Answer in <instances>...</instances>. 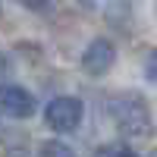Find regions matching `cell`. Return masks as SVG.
<instances>
[{"instance_id":"cell-1","label":"cell","mask_w":157,"mask_h":157,"mask_svg":"<svg viewBox=\"0 0 157 157\" xmlns=\"http://www.w3.org/2000/svg\"><path fill=\"white\" fill-rule=\"evenodd\" d=\"M110 116L126 138H148L151 135V110L141 94L123 91L110 101Z\"/></svg>"},{"instance_id":"cell-2","label":"cell","mask_w":157,"mask_h":157,"mask_svg":"<svg viewBox=\"0 0 157 157\" xmlns=\"http://www.w3.org/2000/svg\"><path fill=\"white\" fill-rule=\"evenodd\" d=\"M82 101H78L75 94H60L47 104L44 110V123L54 129V132H75L78 126H82Z\"/></svg>"},{"instance_id":"cell-3","label":"cell","mask_w":157,"mask_h":157,"mask_svg":"<svg viewBox=\"0 0 157 157\" xmlns=\"http://www.w3.org/2000/svg\"><path fill=\"white\" fill-rule=\"evenodd\" d=\"M113 63H116V47H113V41H107V38H94V41L85 47V54H82V69L91 78L107 75L113 69Z\"/></svg>"},{"instance_id":"cell-4","label":"cell","mask_w":157,"mask_h":157,"mask_svg":"<svg viewBox=\"0 0 157 157\" xmlns=\"http://www.w3.org/2000/svg\"><path fill=\"white\" fill-rule=\"evenodd\" d=\"M0 107H3L13 120H29L35 113V98L22 85H3L0 88Z\"/></svg>"},{"instance_id":"cell-5","label":"cell","mask_w":157,"mask_h":157,"mask_svg":"<svg viewBox=\"0 0 157 157\" xmlns=\"http://www.w3.org/2000/svg\"><path fill=\"white\" fill-rule=\"evenodd\" d=\"M41 157H75V151L66 145V141L50 138V141H41Z\"/></svg>"},{"instance_id":"cell-6","label":"cell","mask_w":157,"mask_h":157,"mask_svg":"<svg viewBox=\"0 0 157 157\" xmlns=\"http://www.w3.org/2000/svg\"><path fill=\"white\" fill-rule=\"evenodd\" d=\"M94 157H138L132 148H126V145H101L98 151H94Z\"/></svg>"},{"instance_id":"cell-7","label":"cell","mask_w":157,"mask_h":157,"mask_svg":"<svg viewBox=\"0 0 157 157\" xmlns=\"http://www.w3.org/2000/svg\"><path fill=\"white\" fill-rule=\"evenodd\" d=\"M145 75L157 82V47L151 50V57H148V63H145Z\"/></svg>"},{"instance_id":"cell-8","label":"cell","mask_w":157,"mask_h":157,"mask_svg":"<svg viewBox=\"0 0 157 157\" xmlns=\"http://www.w3.org/2000/svg\"><path fill=\"white\" fill-rule=\"evenodd\" d=\"M22 3L29 6V10H47V6H50V0H22Z\"/></svg>"}]
</instances>
